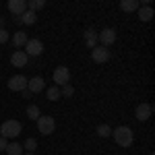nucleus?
I'll return each instance as SVG.
<instances>
[{
	"instance_id": "a211bd4d",
	"label": "nucleus",
	"mask_w": 155,
	"mask_h": 155,
	"mask_svg": "<svg viewBox=\"0 0 155 155\" xmlns=\"http://www.w3.org/2000/svg\"><path fill=\"white\" fill-rule=\"evenodd\" d=\"M46 95H48L50 101H58L60 97H62V95H60V87H56V85H54V87H50L48 91H46Z\"/></svg>"
},
{
	"instance_id": "412c9836",
	"label": "nucleus",
	"mask_w": 155,
	"mask_h": 155,
	"mask_svg": "<svg viewBox=\"0 0 155 155\" xmlns=\"http://www.w3.org/2000/svg\"><path fill=\"white\" fill-rule=\"evenodd\" d=\"M44 6H46L44 0H27V8H29L31 12H35L37 8H44Z\"/></svg>"
},
{
	"instance_id": "9b49d317",
	"label": "nucleus",
	"mask_w": 155,
	"mask_h": 155,
	"mask_svg": "<svg viewBox=\"0 0 155 155\" xmlns=\"http://www.w3.org/2000/svg\"><path fill=\"white\" fill-rule=\"evenodd\" d=\"M8 11L15 12V15H23L25 11H27V2L25 0H8Z\"/></svg>"
},
{
	"instance_id": "c85d7f7f",
	"label": "nucleus",
	"mask_w": 155,
	"mask_h": 155,
	"mask_svg": "<svg viewBox=\"0 0 155 155\" xmlns=\"http://www.w3.org/2000/svg\"><path fill=\"white\" fill-rule=\"evenodd\" d=\"M25 155H35V153H25Z\"/></svg>"
},
{
	"instance_id": "2eb2a0df",
	"label": "nucleus",
	"mask_w": 155,
	"mask_h": 155,
	"mask_svg": "<svg viewBox=\"0 0 155 155\" xmlns=\"http://www.w3.org/2000/svg\"><path fill=\"white\" fill-rule=\"evenodd\" d=\"M139 19H141V21H145V23H147V21H151V19H153V8H151L149 4L139 6Z\"/></svg>"
},
{
	"instance_id": "c756f323",
	"label": "nucleus",
	"mask_w": 155,
	"mask_h": 155,
	"mask_svg": "<svg viewBox=\"0 0 155 155\" xmlns=\"http://www.w3.org/2000/svg\"><path fill=\"white\" fill-rule=\"evenodd\" d=\"M0 54H2V52H0Z\"/></svg>"
},
{
	"instance_id": "dca6fc26",
	"label": "nucleus",
	"mask_w": 155,
	"mask_h": 155,
	"mask_svg": "<svg viewBox=\"0 0 155 155\" xmlns=\"http://www.w3.org/2000/svg\"><path fill=\"white\" fill-rule=\"evenodd\" d=\"M25 44H27V33L17 31V33L12 35V46H15V48H23Z\"/></svg>"
},
{
	"instance_id": "4468645a",
	"label": "nucleus",
	"mask_w": 155,
	"mask_h": 155,
	"mask_svg": "<svg viewBox=\"0 0 155 155\" xmlns=\"http://www.w3.org/2000/svg\"><path fill=\"white\" fill-rule=\"evenodd\" d=\"M139 6H141L139 0H122L120 2V8L124 12H134V11H139Z\"/></svg>"
},
{
	"instance_id": "6e6552de",
	"label": "nucleus",
	"mask_w": 155,
	"mask_h": 155,
	"mask_svg": "<svg viewBox=\"0 0 155 155\" xmlns=\"http://www.w3.org/2000/svg\"><path fill=\"white\" fill-rule=\"evenodd\" d=\"M8 89L11 91H23L27 89V79H25L23 74H15L8 79Z\"/></svg>"
},
{
	"instance_id": "f257e3e1",
	"label": "nucleus",
	"mask_w": 155,
	"mask_h": 155,
	"mask_svg": "<svg viewBox=\"0 0 155 155\" xmlns=\"http://www.w3.org/2000/svg\"><path fill=\"white\" fill-rule=\"evenodd\" d=\"M112 134H114V141L120 145V147H130L132 141H134V137H132V130L128 128V126H118L116 130H112Z\"/></svg>"
},
{
	"instance_id": "aec40b11",
	"label": "nucleus",
	"mask_w": 155,
	"mask_h": 155,
	"mask_svg": "<svg viewBox=\"0 0 155 155\" xmlns=\"http://www.w3.org/2000/svg\"><path fill=\"white\" fill-rule=\"evenodd\" d=\"M6 153L8 155H23V147L19 143H11V145H6Z\"/></svg>"
},
{
	"instance_id": "39448f33",
	"label": "nucleus",
	"mask_w": 155,
	"mask_h": 155,
	"mask_svg": "<svg viewBox=\"0 0 155 155\" xmlns=\"http://www.w3.org/2000/svg\"><path fill=\"white\" fill-rule=\"evenodd\" d=\"M91 60L97 62V64H104L110 60V50L104 48V46H95V48L91 50Z\"/></svg>"
},
{
	"instance_id": "7ed1b4c3",
	"label": "nucleus",
	"mask_w": 155,
	"mask_h": 155,
	"mask_svg": "<svg viewBox=\"0 0 155 155\" xmlns=\"http://www.w3.org/2000/svg\"><path fill=\"white\" fill-rule=\"evenodd\" d=\"M54 128H56V120L52 116H39L37 118V130L41 134H52Z\"/></svg>"
},
{
	"instance_id": "4be33fe9",
	"label": "nucleus",
	"mask_w": 155,
	"mask_h": 155,
	"mask_svg": "<svg viewBox=\"0 0 155 155\" xmlns=\"http://www.w3.org/2000/svg\"><path fill=\"white\" fill-rule=\"evenodd\" d=\"M39 116L41 114H39V107L37 106H27V118L29 120H37Z\"/></svg>"
},
{
	"instance_id": "9d476101",
	"label": "nucleus",
	"mask_w": 155,
	"mask_h": 155,
	"mask_svg": "<svg viewBox=\"0 0 155 155\" xmlns=\"http://www.w3.org/2000/svg\"><path fill=\"white\" fill-rule=\"evenodd\" d=\"M27 54H25L23 50H17L15 54L11 56V64L12 66H17V68H23V66H27Z\"/></svg>"
},
{
	"instance_id": "1a4fd4ad",
	"label": "nucleus",
	"mask_w": 155,
	"mask_h": 155,
	"mask_svg": "<svg viewBox=\"0 0 155 155\" xmlns=\"http://www.w3.org/2000/svg\"><path fill=\"white\" fill-rule=\"evenodd\" d=\"M151 112H153L151 104H139V106H137V112H134V118L145 122V120L151 118Z\"/></svg>"
},
{
	"instance_id": "f8f14e48",
	"label": "nucleus",
	"mask_w": 155,
	"mask_h": 155,
	"mask_svg": "<svg viewBox=\"0 0 155 155\" xmlns=\"http://www.w3.org/2000/svg\"><path fill=\"white\" fill-rule=\"evenodd\" d=\"M27 89H29L31 93H39V91H44V79H41V77H33V79H29V81H27Z\"/></svg>"
},
{
	"instance_id": "cd10ccee",
	"label": "nucleus",
	"mask_w": 155,
	"mask_h": 155,
	"mask_svg": "<svg viewBox=\"0 0 155 155\" xmlns=\"http://www.w3.org/2000/svg\"><path fill=\"white\" fill-rule=\"evenodd\" d=\"M2 27H4V19H0V29H2Z\"/></svg>"
},
{
	"instance_id": "ddd939ff",
	"label": "nucleus",
	"mask_w": 155,
	"mask_h": 155,
	"mask_svg": "<svg viewBox=\"0 0 155 155\" xmlns=\"http://www.w3.org/2000/svg\"><path fill=\"white\" fill-rule=\"evenodd\" d=\"M95 44H97V31L95 29H87V31H85V46L89 50H93Z\"/></svg>"
},
{
	"instance_id": "f3484780",
	"label": "nucleus",
	"mask_w": 155,
	"mask_h": 155,
	"mask_svg": "<svg viewBox=\"0 0 155 155\" xmlns=\"http://www.w3.org/2000/svg\"><path fill=\"white\" fill-rule=\"evenodd\" d=\"M19 21H21V23H25V25H33L37 21V15H35V12H31V11H25L23 15L19 17Z\"/></svg>"
},
{
	"instance_id": "a878e982",
	"label": "nucleus",
	"mask_w": 155,
	"mask_h": 155,
	"mask_svg": "<svg viewBox=\"0 0 155 155\" xmlns=\"http://www.w3.org/2000/svg\"><path fill=\"white\" fill-rule=\"evenodd\" d=\"M21 93H23V97H25V99H31V97H33V93H31L29 89H23Z\"/></svg>"
},
{
	"instance_id": "20e7f679",
	"label": "nucleus",
	"mask_w": 155,
	"mask_h": 155,
	"mask_svg": "<svg viewBox=\"0 0 155 155\" xmlns=\"http://www.w3.org/2000/svg\"><path fill=\"white\" fill-rule=\"evenodd\" d=\"M68 81H71V71L66 66H58L54 71V83H56V87H62V85L68 83Z\"/></svg>"
},
{
	"instance_id": "bb28decb",
	"label": "nucleus",
	"mask_w": 155,
	"mask_h": 155,
	"mask_svg": "<svg viewBox=\"0 0 155 155\" xmlns=\"http://www.w3.org/2000/svg\"><path fill=\"white\" fill-rule=\"evenodd\" d=\"M6 139H2V137H0V151H6Z\"/></svg>"
},
{
	"instance_id": "5701e85b",
	"label": "nucleus",
	"mask_w": 155,
	"mask_h": 155,
	"mask_svg": "<svg viewBox=\"0 0 155 155\" xmlns=\"http://www.w3.org/2000/svg\"><path fill=\"white\" fill-rule=\"evenodd\" d=\"M60 95H62V97H72V95H74V89H72V85H71V83L62 85V89H60Z\"/></svg>"
},
{
	"instance_id": "b1692460",
	"label": "nucleus",
	"mask_w": 155,
	"mask_h": 155,
	"mask_svg": "<svg viewBox=\"0 0 155 155\" xmlns=\"http://www.w3.org/2000/svg\"><path fill=\"white\" fill-rule=\"evenodd\" d=\"M25 149H27V153H33V149H35L37 147V141L35 139H27V141H25V145H23Z\"/></svg>"
},
{
	"instance_id": "393cba45",
	"label": "nucleus",
	"mask_w": 155,
	"mask_h": 155,
	"mask_svg": "<svg viewBox=\"0 0 155 155\" xmlns=\"http://www.w3.org/2000/svg\"><path fill=\"white\" fill-rule=\"evenodd\" d=\"M11 35H8V31L6 29H0V44H4V41H8Z\"/></svg>"
},
{
	"instance_id": "423d86ee",
	"label": "nucleus",
	"mask_w": 155,
	"mask_h": 155,
	"mask_svg": "<svg viewBox=\"0 0 155 155\" xmlns=\"http://www.w3.org/2000/svg\"><path fill=\"white\" fill-rule=\"evenodd\" d=\"M44 52V44L39 41V39H27V44H25V54H27V58L29 56H39Z\"/></svg>"
},
{
	"instance_id": "6ab92c4d",
	"label": "nucleus",
	"mask_w": 155,
	"mask_h": 155,
	"mask_svg": "<svg viewBox=\"0 0 155 155\" xmlns=\"http://www.w3.org/2000/svg\"><path fill=\"white\" fill-rule=\"evenodd\" d=\"M95 132H97V137H101V139H107L110 134H112V128L107 126V124H99L95 128Z\"/></svg>"
},
{
	"instance_id": "0eeeda50",
	"label": "nucleus",
	"mask_w": 155,
	"mask_h": 155,
	"mask_svg": "<svg viewBox=\"0 0 155 155\" xmlns=\"http://www.w3.org/2000/svg\"><path fill=\"white\" fill-rule=\"evenodd\" d=\"M97 41H101V46L104 48H107V46H112L114 41H116V31L114 29H104L101 33H97Z\"/></svg>"
},
{
	"instance_id": "f03ea898",
	"label": "nucleus",
	"mask_w": 155,
	"mask_h": 155,
	"mask_svg": "<svg viewBox=\"0 0 155 155\" xmlns=\"http://www.w3.org/2000/svg\"><path fill=\"white\" fill-rule=\"evenodd\" d=\"M21 134V122L19 120H6L2 126H0V137L2 139H15V137H19Z\"/></svg>"
}]
</instances>
